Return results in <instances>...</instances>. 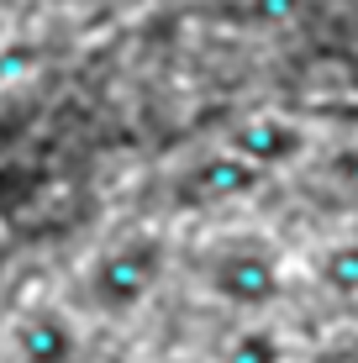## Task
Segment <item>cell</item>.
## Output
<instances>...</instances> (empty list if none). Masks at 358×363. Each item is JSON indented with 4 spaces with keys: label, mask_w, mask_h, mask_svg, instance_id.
Here are the masks:
<instances>
[{
    "label": "cell",
    "mask_w": 358,
    "mask_h": 363,
    "mask_svg": "<svg viewBox=\"0 0 358 363\" xmlns=\"http://www.w3.org/2000/svg\"><path fill=\"white\" fill-rule=\"evenodd\" d=\"M216 363H285V342H279L274 327L248 321V327H237L227 342H221V358Z\"/></svg>",
    "instance_id": "cell-6"
},
{
    "label": "cell",
    "mask_w": 358,
    "mask_h": 363,
    "mask_svg": "<svg viewBox=\"0 0 358 363\" xmlns=\"http://www.w3.org/2000/svg\"><path fill=\"white\" fill-rule=\"evenodd\" d=\"M227 147H232L237 158H248L253 169L269 174V169H285V164L301 158L306 132L295 127V121H285V116H248V121H237V127H232Z\"/></svg>",
    "instance_id": "cell-5"
},
{
    "label": "cell",
    "mask_w": 358,
    "mask_h": 363,
    "mask_svg": "<svg viewBox=\"0 0 358 363\" xmlns=\"http://www.w3.org/2000/svg\"><path fill=\"white\" fill-rule=\"evenodd\" d=\"M79 363H84V358H79Z\"/></svg>",
    "instance_id": "cell-7"
},
{
    "label": "cell",
    "mask_w": 358,
    "mask_h": 363,
    "mask_svg": "<svg viewBox=\"0 0 358 363\" xmlns=\"http://www.w3.org/2000/svg\"><path fill=\"white\" fill-rule=\"evenodd\" d=\"M258 184H264V169H253L232 147H216V153H206L184 174V200H195V206H232V200H248Z\"/></svg>",
    "instance_id": "cell-4"
},
{
    "label": "cell",
    "mask_w": 358,
    "mask_h": 363,
    "mask_svg": "<svg viewBox=\"0 0 358 363\" xmlns=\"http://www.w3.org/2000/svg\"><path fill=\"white\" fill-rule=\"evenodd\" d=\"M206 290L221 311H237V316H264L269 306H279L285 295V269L269 247L258 242H232L206 264Z\"/></svg>",
    "instance_id": "cell-2"
},
{
    "label": "cell",
    "mask_w": 358,
    "mask_h": 363,
    "mask_svg": "<svg viewBox=\"0 0 358 363\" xmlns=\"http://www.w3.org/2000/svg\"><path fill=\"white\" fill-rule=\"evenodd\" d=\"M169 274V242L153 232H138V237H121V242L101 247L84 269V306L106 321H121L132 311H142L153 290L164 284Z\"/></svg>",
    "instance_id": "cell-1"
},
{
    "label": "cell",
    "mask_w": 358,
    "mask_h": 363,
    "mask_svg": "<svg viewBox=\"0 0 358 363\" xmlns=\"http://www.w3.org/2000/svg\"><path fill=\"white\" fill-rule=\"evenodd\" d=\"M6 353H11V363H79L84 337H79V321H74L64 306L32 300V306L16 311V321H11Z\"/></svg>",
    "instance_id": "cell-3"
}]
</instances>
